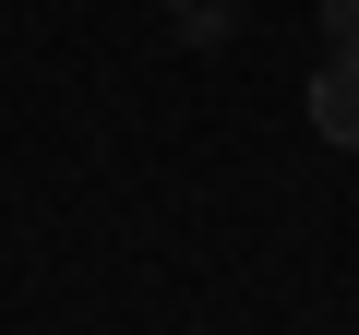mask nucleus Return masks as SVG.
<instances>
[{"instance_id": "obj_1", "label": "nucleus", "mask_w": 359, "mask_h": 335, "mask_svg": "<svg viewBox=\"0 0 359 335\" xmlns=\"http://www.w3.org/2000/svg\"><path fill=\"white\" fill-rule=\"evenodd\" d=\"M311 132H323L335 156H359V60H323V72H311Z\"/></svg>"}, {"instance_id": "obj_2", "label": "nucleus", "mask_w": 359, "mask_h": 335, "mask_svg": "<svg viewBox=\"0 0 359 335\" xmlns=\"http://www.w3.org/2000/svg\"><path fill=\"white\" fill-rule=\"evenodd\" d=\"M323 48H335V60H359V0H323Z\"/></svg>"}]
</instances>
